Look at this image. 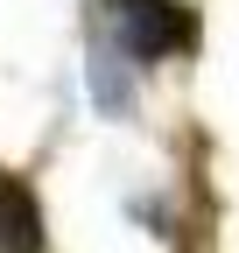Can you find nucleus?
<instances>
[{"instance_id": "1", "label": "nucleus", "mask_w": 239, "mask_h": 253, "mask_svg": "<svg viewBox=\"0 0 239 253\" xmlns=\"http://www.w3.org/2000/svg\"><path fill=\"white\" fill-rule=\"evenodd\" d=\"M106 21L127 56H169V49H190L197 36L183 0H106Z\"/></svg>"}, {"instance_id": "2", "label": "nucleus", "mask_w": 239, "mask_h": 253, "mask_svg": "<svg viewBox=\"0 0 239 253\" xmlns=\"http://www.w3.org/2000/svg\"><path fill=\"white\" fill-rule=\"evenodd\" d=\"M0 246L7 253H42V218L14 176H0Z\"/></svg>"}]
</instances>
